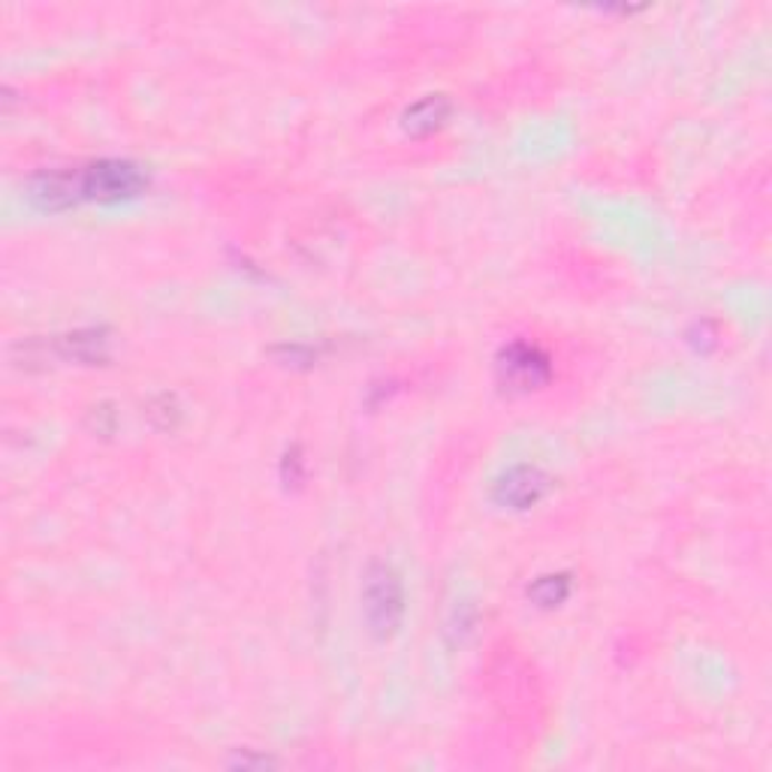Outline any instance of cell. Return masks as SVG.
<instances>
[{"label": "cell", "mask_w": 772, "mask_h": 772, "mask_svg": "<svg viewBox=\"0 0 772 772\" xmlns=\"http://www.w3.org/2000/svg\"><path fill=\"white\" fill-rule=\"evenodd\" d=\"M148 190V172L133 160L103 157L85 167L46 169L28 181V197L42 211H67L97 202V206H118L139 199Z\"/></svg>", "instance_id": "obj_1"}, {"label": "cell", "mask_w": 772, "mask_h": 772, "mask_svg": "<svg viewBox=\"0 0 772 772\" xmlns=\"http://www.w3.org/2000/svg\"><path fill=\"white\" fill-rule=\"evenodd\" d=\"M363 616L377 640H389L405 618V585L384 562H375L363 580Z\"/></svg>", "instance_id": "obj_2"}, {"label": "cell", "mask_w": 772, "mask_h": 772, "mask_svg": "<svg viewBox=\"0 0 772 772\" xmlns=\"http://www.w3.org/2000/svg\"><path fill=\"white\" fill-rule=\"evenodd\" d=\"M495 368H498V380L511 393H532V389H541V386L550 384V377H553L550 356L543 354L537 345H528V342H511L498 354Z\"/></svg>", "instance_id": "obj_3"}, {"label": "cell", "mask_w": 772, "mask_h": 772, "mask_svg": "<svg viewBox=\"0 0 772 772\" xmlns=\"http://www.w3.org/2000/svg\"><path fill=\"white\" fill-rule=\"evenodd\" d=\"M546 492H550V477L537 465H513L495 481L492 498L507 511H528L543 502Z\"/></svg>", "instance_id": "obj_4"}, {"label": "cell", "mask_w": 772, "mask_h": 772, "mask_svg": "<svg viewBox=\"0 0 772 772\" xmlns=\"http://www.w3.org/2000/svg\"><path fill=\"white\" fill-rule=\"evenodd\" d=\"M449 112H453V106H449L447 97L428 95L407 109L405 118H402V127H405V133L423 139V136L438 133L441 127L447 125Z\"/></svg>", "instance_id": "obj_5"}, {"label": "cell", "mask_w": 772, "mask_h": 772, "mask_svg": "<svg viewBox=\"0 0 772 772\" xmlns=\"http://www.w3.org/2000/svg\"><path fill=\"white\" fill-rule=\"evenodd\" d=\"M58 350H61L63 359L97 366V363L109 359V338H106V329H79V333L63 335L58 342Z\"/></svg>", "instance_id": "obj_6"}, {"label": "cell", "mask_w": 772, "mask_h": 772, "mask_svg": "<svg viewBox=\"0 0 772 772\" xmlns=\"http://www.w3.org/2000/svg\"><path fill=\"white\" fill-rule=\"evenodd\" d=\"M574 592L571 574H543L528 585V601L541 610H555L562 606Z\"/></svg>", "instance_id": "obj_7"}, {"label": "cell", "mask_w": 772, "mask_h": 772, "mask_svg": "<svg viewBox=\"0 0 772 772\" xmlns=\"http://www.w3.org/2000/svg\"><path fill=\"white\" fill-rule=\"evenodd\" d=\"M281 477L287 486H299V483L305 481V459L303 453H299V447L287 449V456H284L281 462Z\"/></svg>", "instance_id": "obj_8"}, {"label": "cell", "mask_w": 772, "mask_h": 772, "mask_svg": "<svg viewBox=\"0 0 772 772\" xmlns=\"http://www.w3.org/2000/svg\"><path fill=\"white\" fill-rule=\"evenodd\" d=\"M691 345L697 347V350L715 347V329H712L710 324H697L694 326V333H691Z\"/></svg>", "instance_id": "obj_9"}]
</instances>
